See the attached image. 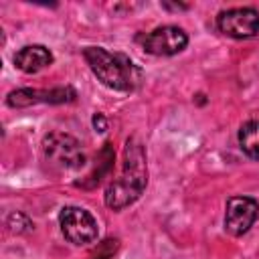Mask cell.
I'll use <instances>...</instances> for the list:
<instances>
[{
    "label": "cell",
    "instance_id": "cell-1",
    "mask_svg": "<svg viewBox=\"0 0 259 259\" xmlns=\"http://www.w3.org/2000/svg\"><path fill=\"white\" fill-rule=\"evenodd\" d=\"M146 184H148V168H146L144 146L136 138H130L123 150L121 172L105 190V204L113 210L125 208L142 196Z\"/></svg>",
    "mask_w": 259,
    "mask_h": 259
},
{
    "label": "cell",
    "instance_id": "cell-2",
    "mask_svg": "<svg viewBox=\"0 0 259 259\" xmlns=\"http://www.w3.org/2000/svg\"><path fill=\"white\" fill-rule=\"evenodd\" d=\"M83 57L91 67V71L95 73V77L109 89L132 91L140 79V71L123 55L109 53L101 47H87L83 51Z\"/></svg>",
    "mask_w": 259,
    "mask_h": 259
},
{
    "label": "cell",
    "instance_id": "cell-3",
    "mask_svg": "<svg viewBox=\"0 0 259 259\" xmlns=\"http://www.w3.org/2000/svg\"><path fill=\"white\" fill-rule=\"evenodd\" d=\"M42 156L57 170H77L85 164L81 144L65 132H51L42 138Z\"/></svg>",
    "mask_w": 259,
    "mask_h": 259
},
{
    "label": "cell",
    "instance_id": "cell-4",
    "mask_svg": "<svg viewBox=\"0 0 259 259\" xmlns=\"http://www.w3.org/2000/svg\"><path fill=\"white\" fill-rule=\"evenodd\" d=\"M59 225L63 237L73 245H89L99 233L95 217L81 206H65L59 214Z\"/></svg>",
    "mask_w": 259,
    "mask_h": 259
},
{
    "label": "cell",
    "instance_id": "cell-5",
    "mask_svg": "<svg viewBox=\"0 0 259 259\" xmlns=\"http://www.w3.org/2000/svg\"><path fill=\"white\" fill-rule=\"evenodd\" d=\"M188 45V34L174 24L158 26L152 32H148L142 38V47L146 53L156 55V57H170L180 51H184Z\"/></svg>",
    "mask_w": 259,
    "mask_h": 259
},
{
    "label": "cell",
    "instance_id": "cell-6",
    "mask_svg": "<svg viewBox=\"0 0 259 259\" xmlns=\"http://www.w3.org/2000/svg\"><path fill=\"white\" fill-rule=\"evenodd\" d=\"M217 28L233 38H251L259 32V12L255 8H231L217 16Z\"/></svg>",
    "mask_w": 259,
    "mask_h": 259
},
{
    "label": "cell",
    "instance_id": "cell-7",
    "mask_svg": "<svg viewBox=\"0 0 259 259\" xmlns=\"http://www.w3.org/2000/svg\"><path fill=\"white\" fill-rule=\"evenodd\" d=\"M259 217V202L251 196H231L225 210V229L229 235H245Z\"/></svg>",
    "mask_w": 259,
    "mask_h": 259
},
{
    "label": "cell",
    "instance_id": "cell-8",
    "mask_svg": "<svg viewBox=\"0 0 259 259\" xmlns=\"http://www.w3.org/2000/svg\"><path fill=\"white\" fill-rule=\"evenodd\" d=\"M53 63V55L42 45H26L14 55V65L24 73H38Z\"/></svg>",
    "mask_w": 259,
    "mask_h": 259
},
{
    "label": "cell",
    "instance_id": "cell-9",
    "mask_svg": "<svg viewBox=\"0 0 259 259\" xmlns=\"http://www.w3.org/2000/svg\"><path fill=\"white\" fill-rule=\"evenodd\" d=\"M239 146L249 158L259 160V121L257 119L247 121V123L241 125V130H239Z\"/></svg>",
    "mask_w": 259,
    "mask_h": 259
},
{
    "label": "cell",
    "instance_id": "cell-10",
    "mask_svg": "<svg viewBox=\"0 0 259 259\" xmlns=\"http://www.w3.org/2000/svg\"><path fill=\"white\" fill-rule=\"evenodd\" d=\"M38 101L51 103V91H38V89H16L8 95V105L12 107H26Z\"/></svg>",
    "mask_w": 259,
    "mask_h": 259
},
{
    "label": "cell",
    "instance_id": "cell-11",
    "mask_svg": "<svg viewBox=\"0 0 259 259\" xmlns=\"http://www.w3.org/2000/svg\"><path fill=\"white\" fill-rule=\"evenodd\" d=\"M8 227H10L12 231H16V233H22V231H28V229L32 227V223H30L24 214H20V212H12L10 219H8Z\"/></svg>",
    "mask_w": 259,
    "mask_h": 259
},
{
    "label": "cell",
    "instance_id": "cell-12",
    "mask_svg": "<svg viewBox=\"0 0 259 259\" xmlns=\"http://www.w3.org/2000/svg\"><path fill=\"white\" fill-rule=\"evenodd\" d=\"M93 123H95V127L99 125V132H105V119H103L101 113H97V115L93 117Z\"/></svg>",
    "mask_w": 259,
    "mask_h": 259
},
{
    "label": "cell",
    "instance_id": "cell-13",
    "mask_svg": "<svg viewBox=\"0 0 259 259\" xmlns=\"http://www.w3.org/2000/svg\"><path fill=\"white\" fill-rule=\"evenodd\" d=\"M162 6H164V8H172V10H186V8H188L186 4H168V2H164Z\"/></svg>",
    "mask_w": 259,
    "mask_h": 259
}]
</instances>
